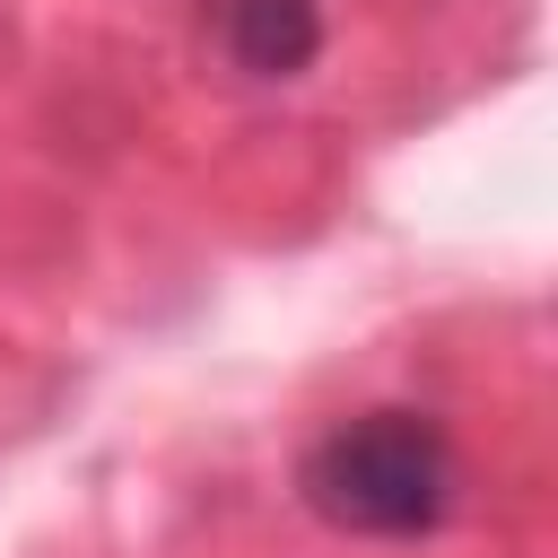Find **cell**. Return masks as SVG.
<instances>
[{"label": "cell", "instance_id": "obj_1", "mask_svg": "<svg viewBox=\"0 0 558 558\" xmlns=\"http://www.w3.org/2000/svg\"><path fill=\"white\" fill-rule=\"evenodd\" d=\"M296 497L357 541H427L462 497V453L427 410H357L296 462Z\"/></svg>", "mask_w": 558, "mask_h": 558}, {"label": "cell", "instance_id": "obj_2", "mask_svg": "<svg viewBox=\"0 0 558 558\" xmlns=\"http://www.w3.org/2000/svg\"><path fill=\"white\" fill-rule=\"evenodd\" d=\"M218 52L244 78H296L323 52V9L314 0H209Z\"/></svg>", "mask_w": 558, "mask_h": 558}]
</instances>
